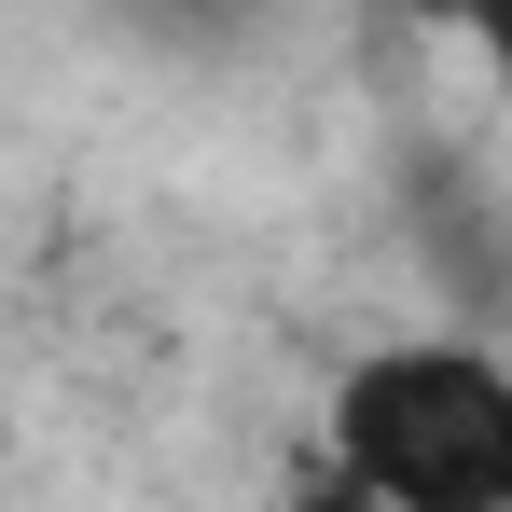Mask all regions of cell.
I'll return each mask as SVG.
<instances>
[{
	"label": "cell",
	"mask_w": 512,
	"mask_h": 512,
	"mask_svg": "<svg viewBox=\"0 0 512 512\" xmlns=\"http://www.w3.org/2000/svg\"><path fill=\"white\" fill-rule=\"evenodd\" d=\"M333 485L388 512H512V360L471 333H416L346 360Z\"/></svg>",
	"instance_id": "1"
},
{
	"label": "cell",
	"mask_w": 512,
	"mask_h": 512,
	"mask_svg": "<svg viewBox=\"0 0 512 512\" xmlns=\"http://www.w3.org/2000/svg\"><path fill=\"white\" fill-rule=\"evenodd\" d=\"M443 28H457V42L485 56V84L512 97V0H443Z\"/></svg>",
	"instance_id": "2"
}]
</instances>
